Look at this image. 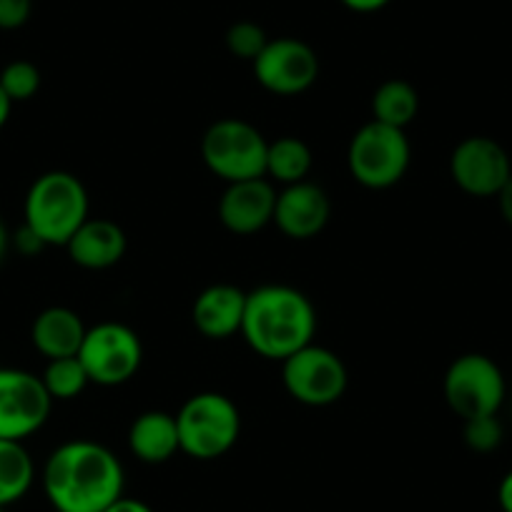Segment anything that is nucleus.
I'll return each instance as SVG.
<instances>
[{"label":"nucleus","mask_w":512,"mask_h":512,"mask_svg":"<svg viewBox=\"0 0 512 512\" xmlns=\"http://www.w3.org/2000/svg\"><path fill=\"white\" fill-rule=\"evenodd\" d=\"M123 485L121 460L93 440L63 442L43 467V492L56 512H103L123 495Z\"/></svg>","instance_id":"nucleus-1"},{"label":"nucleus","mask_w":512,"mask_h":512,"mask_svg":"<svg viewBox=\"0 0 512 512\" xmlns=\"http://www.w3.org/2000/svg\"><path fill=\"white\" fill-rule=\"evenodd\" d=\"M239 334L259 357L284 362L314 342L317 309L307 294L289 284H264L246 292Z\"/></svg>","instance_id":"nucleus-2"},{"label":"nucleus","mask_w":512,"mask_h":512,"mask_svg":"<svg viewBox=\"0 0 512 512\" xmlns=\"http://www.w3.org/2000/svg\"><path fill=\"white\" fill-rule=\"evenodd\" d=\"M88 216V191L71 171H46L38 176L23 204V224L46 246H66Z\"/></svg>","instance_id":"nucleus-3"},{"label":"nucleus","mask_w":512,"mask_h":512,"mask_svg":"<svg viewBox=\"0 0 512 512\" xmlns=\"http://www.w3.org/2000/svg\"><path fill=\"white\" fill-rule=\"evenodd\" d=\"M181 452L194 460H219L241 435V412L221 392H199L176 412Z\"/></svg>","instance_id":"nucleus-4"},{"label":"nucleus","mask_w":512,"mask_h":512,"mask_svg":"<svg viewBox=\"0 0 512 512\" xmlns=\"http://www.w3.org/2000/svg\"><path fill=\"white\" fill-rule=\"evenodd\" d=\"M269 141L256 126L241 118H219L201 139V159L206 169L226 184L267 179Z\"/></svg>","instance_id":"nucleus-5"},{"label":"nucleus","mask_w":512,"mask_h":512,"mask_svg":"<svg viewBox=\"0 0 512 512\" xmlns=\"http://www.w3.org/2000/svg\"><path fill=\"white\" fill-rule=\"evenodd\" d=\"M410 161L412 149L405 128L369 121L349 141V174L364 189H392L405 179Z\"/></svg>","instance_id":"nucleus-6"},{"label":"nucleus","mask_w":512,"mask_h":512,"mask_svg":"<svg viewBox=\"0 0 512 512\" xmlns=\"http://www.w3.org/2000/svg\"><path fill=\"white\" fill-rule=\"evenodd\" d=\"M442 392L450 410L462 417V422L497 415L507 395L505 374L487 354H462L447 367Z\"/></svg>","instance_id":"nucleus-7"},{"label":"nucleus","mask_w":512,"mask_h":512,"mask_svg":"<svg viewBox=\"0 0 512 512\" xmlns=\"http://www.w3.org/2000/svg\"><path fill=\"white\" fill-rule=\"evenodd\" d=\"M78 359L86 367L91 384L118 387L134 379L144 362V344L136 329L123 322H101L88 327L78 349Z\"/></svg>","instance_id":"nucleus-8"},{"label":"nucleus","mask_w":512,"mask_h":512,"mask_svg":"<svg viewBox=\"0 0 512 512\" xmlns=\"http://www.w3.org/2000/svg\"><path fill=\"white\" fill-rule=\"evenodd\" d=\"M284 390L307 407H329L347 392L349 374L337 352L307 344L282 362Z\"/></svg>","instance_id":"nucleus-9"},{"label":"nucleus","mask_w":512,"mask_h":512,"mask_svg":"<svg viewBox=\"0 0 512 512\" xmlns=\"http://www.w3.org/2000/svg\"><path fill=\"white\" fill-rule=\"evenodd\" d=\"M53 400L38 374L0 367V440L23 442L51 417Z\"/></svg>","instance_id":"nucleus-10"},{"label":"nucleus","mask_w":512,"mask_h":512,"mask_svg":"<svg viewBox=\"0 0 512 512\" xmlns=\"http://www.w3.org/2000/svg\"><path fill=\"white\" fill-rule=\"evenodd\" d=\"M254 78L274 96H299L319 78V56L299 38H274L254 58Z\"/></svg>","instance_id":"nucleus-11"},{"label":"nucleus","mask_w":512,"mask_h":512,"mask_svg":"<svg viewBox=\"0 0 512 512\" xmlns=\"http://www.w3.org/2000/svg\"><path fill=\"white\" fill-rule=\"evenodd\" d=\"M450 176L467 196L490 199L512 179V161L490 136H467L452 151Z\"/></svg>","instance_id":"nucleus-12"},{"label":"nucleus","mask_w":512,"mask_h":512,"mask_svg":"<svg viewBox=\"0 0 512 512\" xmlns=\"http://www.w3.org/2000/svg\"><path fill=\"white\" fill-rule=\"evenodd\" d=\"M332 216V201L327 191L314 181H299V184L284 186L277 191V206H274V221L277 229L287 239L307 241L324 231Z\"/></svg>","instance_id":"nucleus-13"},{"label":"nucleus","mask_w":512,"mask_h":512,"mask_svg":"<svg viewBox=\"0 0 512 512\" xmlns=\"http://www.w3.org/2000/svg\"><path fill=\"white\" fill-rule=\"evenodd\" d=\"M277 189L269 179L226 184L219 199V221L236 236H251L274 221Z\"/></svg>","instance_id":"nucleus-14"},{"label":"nucleus","mask_w":512,"mask_h":512,"mask_svg":"<svg viewBox=\"0 0 512 512\" xmlns=\"http://www.w3.org/2000/svg\"><path fill=\"white\" fill-rule=\"evenodd\" d=\"M68 256L76 267L88 272H103L111 269L126 256L128 239L126 231L111 219L103 216H88L81 229L71 236L66 244Z\"/></svg>","instance_id":"nucleus-15"},{"label":"nucleus","mask_w":512,"mask_h":512,"mask_svg":"<svg viewBox=\"0 0 512 512\" xmlns=\"http://www.w3.org/2000/svg\"><path fill=\"white\" fill-rule=\"evenodd\" d=\"M246 309V292L234 284H211L191 307V322L206 339H229L241 332Z\"/></svg>","instance_id":"nucleus-16"},{"label":"nucleus","mask_w":512,"mask_h":512,"mask_svg":"<svg viewBox=\"0 0 512 512\" xmlns=\"http://www.w3.org/2000/svg\"><path fill=\"white\" fill-rule=\"evenodd\" d=\"M88 327L71 307H48L33 319V347L46 359L76 357L86 339Z\"/></svg>","instance_id":"nucleus-17"},{"label":"nucleus","mask_w":512,"mask_h":512,"mask_svg":"<svg viewBox=\"0 0 512 512\" xmlns=\"http://www.w3.org/2000/svg\"><path fill=\"white\" fill-rule=\"evenodd\" d=\"M128 447L146 465L169 462L176 452H181L176 415L164 410L141 412L128 430Z\"/></svg>","instance_id":"nucleus-18"},{"label":"nucleus","mask_w":512,"mask_h":512,"mask_svg":"<svg viewBox=\"0 0 512 512\" xmlns=\"http://www.w3.org/2000/svg\"><path fill=\"white\" fill-rule=\"evenodd\" d=\"M420 113V93L402 78H390L372 96V121L407 128Z\"/></svg>","instance_id":"nucleus-19"},{"label":"nucleus","mask_w":512,"mask_h":512,"mask_svg":"<svg viewBox=\"0 0 512 512\" xmlns=\"http://www.w3.org/2000/svg\"><path fill=\"white\" fill-rule=\"evenodd\" d=\"M314 156L312 149L297 136H282L277 141H269L267 149V179L277 181L282 186L307 181L312 174Z\"/></svg>","instance_id":"nucleus-20"},{"label":"nucleus","mask_w":512,"mask_h":512,"mask_svg":"<svg viewBox=\"0 0 512 512\" xmlns=\"http://www.w3.org/2000/svg\"><path fill=\"white\" fill-rule=\"evenodd\" d=\"M36 480V465L23 442L0 440V507L26 497Z\"/></svg>","instance_id":"nucleus-21"},{"label":"nucleus","mask_w":512,"mask_h":512,"mask_svg":"<svg viewBox=\"0 0 512 512\" xmlns=\"http://www.w3.org/2000/svg\"><path fill=\"white\" fill-rule=\"evenodd\" d=\"M41 379L53 402L76 400L78 395H83V390H86L88 384H91L86 367H83V362L78 359V354L76 357L48 359Z\"/></svg>","instance_id":"nucleus-22"},{"label":"nucleus","mask_w":512,"mask_h":512,"mask_svg":"<svg viewBox=\"0 0 512 512\" xmlns=\"http://www.w3.org/2000/svg\"><path fill=\"white\" fill-rule=\"evenodd\" d=\"M0 88L13 103L31 101L41 91V71L31 61H11L0 71Z\"/></svg>","instance_id":"nucleus-23"},{"label":"nucleus","mask_w":512,"mask_h":512,"mask_svg":"<svg viewBox=\"0 0 512 512\" xmlns=\"http://www.w3.org/2000/svg\"><path fill=\"white\" fill-rule=\"evenodd\" d=\"M269 38L262 26H256L251 21H239L226 31V48L231 56L241 58V61H251L267 48Z\"/></svg>","instance_id":"nucleus-24"},{"label":"nucleus","mask_w":512,"mask_h":512,"mask_svg":"<svg viewBox=\"0 0 512 512\" xmlns=\"http://www.w3.org/2000/svg\"><path fill=\"white\" fill-rule=\"evenodd\" d=\"M502 442V422L497 420V415H485V417H472L465 420V445L472 452H492L497 450Z\"/></svg>","instance_id":"nucleus-25"},{"label":"nucleus","mask_w":512,"mask_h":512,"mask_svg":"<svg viewBox=\"0 0 512 512\" xmlns=\"http://www.w3.org/2000/svg\"><path fill=\"white\" fill-rule=\"evenodd\" d=\"M33 0H0V31H18L28 23Z\"/></svg>","instance_id":"nucleus-26"},{"label":"nucleus","mask_w":512,"mask_h":512,"mask_svg":"<svg viewBox=\"0 0 512 512\" xmlns=\"http://www.w3.org/2000/svg\"><path fill=\"white\" fill-rule=\"evenodd\" d=\"M13 244H16V249L21 251V254H26V256H36L38 251L46 249V244H43V241L38 239V236L33 234V231L28 229L26 224L18 229L16 236H13Z\"/></svg>","instance_id":"nucleus-27"},{"label":"nucleus","mask_w":512,"mask_h":512,"mask_svg":"<svg viewBox=\"0 0 512 512\" xmlns=\"http://www.w3.org/2000/svg\"><path fill=\"white\" fill-rule=\"evenodd\" d=\"M103 512H154L144 500H136V497L121 495L113 505H108Z\"/></svg>","instance_id":"nucleus-28"},{"label":"nucleus","mask_w":512,"mask_h":512,"mask_svg":"<svg viewBox=\"0 0 512 512\" xmlns=\"http://www.w3.org/2000/svg\"><path fill=\"white\" fill-rule=\"evenodd\" d=\"M497 502H500L502 512H512V470L500 480V487H497Z\"/></svg>","instance_id":"nucleus-29"},{"label":"nucleus","mask_w":512,"mask_h":512,"mask_svg":"<svg viewBox=\"0 0 512 512\" xmlns=\"http://www.w3.org/2000/svg\"><path fill=\"white\" fill-rule=\"evenodd\" d=\"M342 3L354 13H374V11H382L390 0H342Z\"/></svg>","instance_id":"nucleus-30"},{"label":"nucleus","mask_w":512,"mask_h":512,"mask_svg":"<svg viewBox=\"0 0 512 512\" xmlns=\"http://www.w3.org/2000/svg\"><path fill=\"white\" fill-rule=\"evenodd\" d=\"M495 199H497V206H500L502 219L512 226V179L502 186V191L495 196Z\"/></svg>","instance_id":"nucleus-31"},{"label":"nucleus","mask_w":512,"mask_h":512,"mask_svg":"<svg viewBox=\"0 0 512 512\" xmlns=\"http://www.w3.org/2000/svg\"><path fill=\"white\" fill-rule=\"evenodd\" d=\"M11 111H13V101L8 98V93L0 88V128L8 123V118H11Z\"/></svg>","instance_id":"nucleus-32"},{"label":"nucleus","mask_w":512,"mask_h":512,"mask_svg":"<svg viewBox=\"0 0 512 512\" xmlns=\"http://www.w3.org/2000/svg\"><path fill=\"white\" fill-rule=\"evenodd\" d=\"M8 249H11V234H8V226L0 219V264L8 256Z\"/></svg>","instance_id":"nucleus-33"},{"label":"nucleus","mask_w":512,"mask_h":512,"mask_svg":"<svg viewBox=\"0 0 512 512\" xmlns=\"http://www.w3.org/2000/svg\"><path fill=\"white\" fill-rule=\"evenodd\" d=\"M0 512H3V507H0Z\"/></svg>","instance_id":"nucleus-34"}]
</instances>
